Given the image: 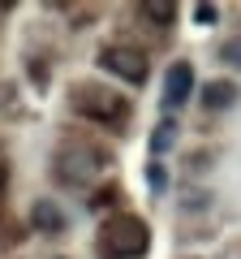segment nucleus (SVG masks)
Returning a JSON list of instances; mask_svg holds the SVG:
<instances>
[{"label": "nucleus", "instance_id": "1", "mask_svg": "<svg viewBox=\"0 0 241 259\" xmlns=\"http://www.w3.org/2000/svg\"><path fill=\"white\" fill-rule=\"evenodd\" d=\"M147 246H151L147 221L130 216V212L112 216L99 233V259H138V255H147Z\"/></svg>", "mask_w": 241, "mask_h": 259}, {"label": "nucleus", "instance_id": "2", "mask_svg": "<svg viewBox=\"0 0 241 259\" xmlns=\"http://www.w3.org/2000/svg\"><path fill=\"white\" fill-rule=\"evenodd\" d=\"M74 112H78V117H86V121H95V125H108V130H116V125L130 121V104H125V95L99 91V87H78Z\"/></svg>", "mask_w": 241, "mask_h": 259}, {"label": "nucleus", "instance_id": "3", "mask_svg": "<svg viewBox=\"0 0 241 259\" xmlns=\"http://www.w3.org/2000/svg\"><path fill=\"white\" fill-rule=\"evenodd\" d=\"M99 65L112 69L116 78H125V82H142L147 78V56L138 48H130V44H108L99 52Z\"/></svg>", "mask_w": 241, "mask_h": 259}, {"label": "nucleus", "instance_id": "4", "mask_svg": "<svg viewBox=\"0 0 241 259\" xmlns=\"http://www.w3.org/2000/svg\"><path fill=\"white\" fill-rule=\"evenodd\" d=\"M190 95H194V69H190V61H172V65H168V78H164V100H168V108L186 104Z\"/></svg>", "mask_w": 241, "mask_h": 259}, {"label": "nucleus", "instance_id": "5", "mask_svg": "<svg viewBox=\"0 0 241 259\" xmlns=\"http://www.w3.org/2000/svg\"><path fill=\"white\" fill-rule=\"evenodd\" d=\"M30 225H35V233L56 238V233L65 229V212H61L52 199H35V207H30Z\"/></svg>", "mask_w": 241, "mask_h": 259}, {"label": "nucleus", "instance_id": "6", "mask_svg": "<svg viewBox=\"0 0 241 259\" xmlns=\"http://www.w3.org/2000/svg\"><path fill=\"white\" fill-rule=\"evenodd\" d=\"M232 100H237V87H232L228 78H215V82H207V91H203V108L207 112L232 108Z\"/></svg>", "mask_w": 241, "mask_h": 259}, {"label": "nucleus", "instance_id": "7", "mask_svg": "<svg viewBox=\"0 0 241 259\" xmlns=\"http://www.w3.org/2000/svg\"><path fill=\"white\" fill-rule=\"evenodd\" d=\"M56 173L65 177V182H86V177L95 173V164H86V151H61V168Z\"/></svg>", "mask_w": 241, "mask_h": 259}, {"label": "nucleus", "instance_id": "8", "mask_svg": "<svg viewBox=\"0 0 241 259\" xmlns=\"http://www.w3.org/2000/svg\"><path fill=\"white\" fill-rule=\"evenodd\" d=\"M142 18L155 22V26H172L176 22V5H168V0H147V5H142Z\"/></svg>", "mask_w": 241, "mask_h": 259}, {"label": "nucleus", "instance_id": "9", "mask_svg": "<svg viewBox=\"0 0 241 259\" xmlns=\"http://www.w3.org/2000/svg\"><path fill=\"white\" fill-rule=\"evenodd\" d=\"M176 139V125L172 121H159L155 125V134H151V151H168V143Z\"/></svg>", "mask_w": 241, "mask_h": 259}, {"label": "nucleus", "instance_id": "10", "mask_svg": "<svg viewBox=\"0 0 241 259\" xmlns=\"http://www.w3.org/2000/svg\"><path fill=\"white\" fill-rule=\"evenodd\" d=\"M220 56H224L228 65H237V69H241V35L224 39V44H220Z\"/></svg>", "mask_w": 241, "mask_h": 259}, {"label": "nucleus", "instance_id": "11", "mask_svg": "<svg viewBox=\"0 0 241 259\" xmlns=\"http://www.w3.org/2000/svg\"><path fill=\"white\" fill-rule=\"evenodd\" d=\"M194 18L203 22V26H207V22H215V5H198V9H194Z\"/></svg>", "mask_w": 241, "mask_h": 259}, {"label": "nucleus", "instance_id": "12", "mask_svg": "<svg viewBox=\"0 0 241 259\" xmlns=\"http://www.w3.org/2000/svg\"><path fill=\"white\" fill-rule=\"evenodd\" d=\"M147 182L159 190V186H164V168H159V164H151V168H147Z\"/></svg>", "mask_w": 241, "mask_h": 259}, {"label": "nucleus", "instance_id": "13", "mask_svg": "<svg viewBox=\"0 0 241 259\" xmlns=\"http://www.w3.org/2000/svg\"><path fill=\"white\" fill-rule=\"evenodd\" d=\"M5 186H9V164L0 160V190H5Z\"/></svg>", "mask_w": 241, "mask_h": 259}]
</instances>
